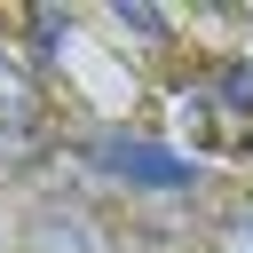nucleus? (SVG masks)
Returning <instances> with one entry per match:
<instances>
[{"label":"nucleus","instance_id":"obj_3","mask_svg":"<svg viewBox=\"0 0 253 253\" xmlns=\"http://www.w3.org/2000/svg\"><path fill=\"white\" fill-rule=\"evenodd\" d=\"M24 111H32V95H24V79H16V63L0 55V126H16V134H24Z\"/></svg>","mask_w":253,"mask_h":253},{"label":"nucleus","instance_id":"obj_6","mask_svg":"<svg viewBox=\"0 0 253 253\" xmlns=\"http://www.w3.org/2000/svg\"><path fill=\"white\" fill-rule=\"evenodd\" d=\"M221 95H229V103H253V71L229 63V71H221Z\"/></svg>","mask_w":253,"mask_h":253},{"label":"nucleus","instance_id":"obj_1","mask_svg":"<svg viewBox=\"0 0 253 253\" xmlns=\"http://www.w3.org/2000/svg\"><path fill=\"white\" fill-rule=\"evenodd\" d=\"M87 158H95V174H111V182H134V190H190V182H198V166H190L182 150H166V142H142V134H103Z\"/></svg>","mask_w":253,"mask_h":253},{"label":"nucleus","instance_id":"obj_4","mask_svg":"<svg viewBox=\"0 0 253 253\" xmlns=\"http://www.w3.org/2000/svg\"><path fill=\"white\" fill-rule=\"evenodd\" d=\"M111 16H119V24H126V32H150V40H158V32H166V16H158V8H142V0H119V8H111Z\"/></svg>","mask_w":253,"mask_h":253},{"label":"nucleus","instance_id":"obj_7","mask_svg":"<svg viewBox=\"0 0 253 253\" xmlns=\"http://www.w3.org/2000/svg\"><path fill=\"white\" fill-rule=\"evenodd\" d=\"M229 253H253V221H237V229H229Z\"/></svg>","mask_w":253,"mask_h":253},{"label":"nucleus","instance_id":"obj_2","mask_svg":"<svg viewBox=\"0 0 253 253\" xmlns=\"http://www.w3.org/2000/svg\"><path fill=\"white\" fill-rule=\"evenodd\" d=\"M32 253H103V229L79 206H40L32 213Z\"/></svg>","mask_w":253,"mask_h":253},{"label":"nucleus","instance_id":"obj_5","mask_svg":"<svg viewBox=\"0 0 253 253\" xmlns=\"http://www.w3.org/2000/svg\"><path fill=\"white\" fill-rule=\"evenodd\" d=\"M63 32H71V16H63V8H32V40H40V55H47Z\"/></svg>","mask_w":253,"mask_h":253}]
</instances>
